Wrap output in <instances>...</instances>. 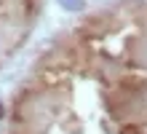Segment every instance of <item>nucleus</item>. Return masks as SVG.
<instances>
[{"mask_svg":"<svg viewBox=\"0 0 147 134\" xmlns=\"http://www.w3.org/2000/svg\"><path fill=\"white\" fill-rule=\"evenodd\" d=\"M40 0H0V65L27 38Z\"/></svg>","mask_w":147,"mask_h":134,"instance_id":"nucleus-1","label":"nucleus"}]
</instances>
